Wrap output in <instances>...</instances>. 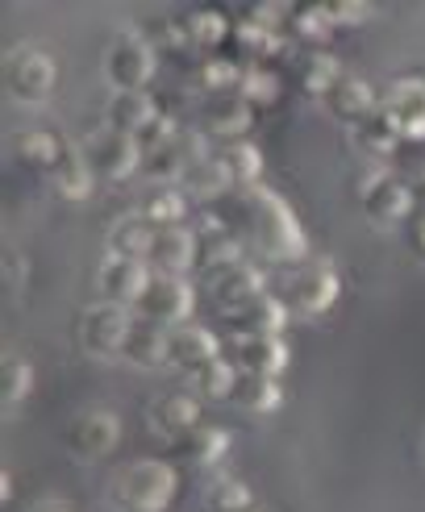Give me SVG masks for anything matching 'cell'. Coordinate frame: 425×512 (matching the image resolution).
<instances>
[{
    "label": "cell",
    "instance_id": "obj_21",
    "mask_svg": "<svg viewBox=\"0 0 425 512\" xmlns=\"http://www.w3.org/2000/svg\"><path fill=\"white\" fill-rule=\"evenodd\" d=\"M250 125H255V109L238 96H221L205 109V117H200V134L213 138L217 146H225V142L250 138Z\"/></svg>",
    "mask_w": 425,
    "mask_h": 512
},
{
    "label": "cell",
    "instance_id": "obj_47",
    "mask_svg": "<svg viewBox=\"0 0 425 512\" xmlns=\"http://www.w3.org/2000/svg\"><path fill=\"white\" fill-rule=\"evenodd\" d=\"M25 512H71L63 500H38V504H30Z\"/></svg>",
    "mask_w": 425,
    "mask_h": 512
},
{
    "label": "cell",
    "instance_id": "obj_27",
    "mask_svg": "<svg viewBox=\"0 0 425 512\" xmlns=\"http://www.w3.org/2000/svg\"><path fill=\"white\" fill-rule=\"evenodd\" d=\"M242 55L250 59V67H263V59H275L284 50V30H275V25H263L259 17H242L234 25V38H230Z\"/></svg>",
    "mask_w": 425,
    "mask_h": 512
},
{
    "label": "cell",
    "instance_id": "obj_35",
    "mask_svg": "<svg viewBox=\"0 0 425 512\" xmlns=\"http://www.w3.org/2000/svg\"><path fill=\"white\" fill-rule=\"evenodd\" d=\"M234 404L246 408V413H275L284 404V379H271V375H246L238 379V392Z\"/></svg>",
    "mask_w": 425,
    "mask_h": 512
},
{
    "label": "cell",
    "instance_id": "obj_29",
    "mask_svg": "<svg viewBox=\"0 0 425 512\" xmlns=\"http://www.w3.org/2000/svg\"><path fill=\"white\" fill-rule=\"evenodd\" d=\"M13 150H17V163L50 175V171L63 163V155H67L71 146H63L59 130H21L17 142H13Z\"/></svg>",
    "mask_w": 425,
    "mask_h": 512
},
{
    "label": "cell",
    "instance_id": "obj_44",
    "mask_svg": "<svg viewBox=\"0 0 425 512\" xmlns=\"http://www.w3.org/2000/svg\"><path fill=\"white\" fill-rule=\"evenodd\" d=\"M325 13L334 25H359L371 17V5L367 0H325Z\"/></svg>",
    "mask_w": 425,
    "mask_h": 512
},
{
    "label": "cell",
    "instance_id": "obj_19",
    "mask_svg": "<svg viewBox=\"0 0 425 512\" xmlns=\"http://www.w3.org/2000/svg\"><path fill=\"white\" fill-rule=\"evenodd\" d=\"M238 363V371L246 375H271V379H284L288 363H292V350L284 338H242V342H230L225 350Z\"/></svg>",
    "mask_w": 425,
    "mask_h": 512
},
{
    "label": "cell",
    "instance_id": "obj_13",
    "mask_svg": "<svg viewBox=\"0 0 425 512\" xmlns=\"http://www.w3.org/2000/svg\"><path fill=\"white\" fill-rule=\"evenodd\" d=\"M213 150L205 142V134H192V130H175L167 142H159L155 150H146V171L155 179H184L200 159H209Z\"/></svg>",
    "mask_w": 425,
    "mask_h": 512
},
{
    "label": "cell",
    "instance_id": "obj_24",
    "mask_svg": "<svg viewBox=\"0 0 425 512\" xmlns=\"http://www.w3.org/2000/svg\"><path fill=\"white\" fill-rule=\"evenodd\" d=\"M242 263H250L246 259V246H242V238L238 234H230V229H205L200 234V263H196V271H205L209 275V284L213 279H221L225 271H234V267H242Z\"/></svg>",
    "mask_w": 425,
    "mask_h": 512
},
{
    "label": "cell",
    "instance_id": "obj_14",
    "mask_svg": "<svg viewBox=\"0 0 425 512\" xmlns=\"http://www.w3.org/2000/svg\"><path fill=\"white\" fill-rule=\"evenodd\" d=\"M163 117L167 113L159 109V100L150 96V92H113L109 109H105V125H109V130H117L125 138H138V146H142V138L155 130Z\"/></svg>",
    "mask_w": 425,
    "mask_h": 512
},
{
    "label": "cell",
    "instance_id": "obj_8",
    "mask_svg": "<svg viewBox=\"0 0 425 512\" xmlns=\"http://www.w3.org/2000/svg\"><path fill=\"white\" fill-rule=\"evenodd\" d=\"M196 309V288L180 275H150V284L138 300V317L155 321V325H188Z\"/></svg>",
    "mask_w": 425,
    "mask_h": 512
},
{
    "label": "cell",
    "instance_id": "obj_4",
    "mask_svg": "<svg viewBox=\"0 0 425 512\" xmlns=\"http://www.w3.org/2000/svg\"><path fill=\"white\" fill-rule=\"evenodd\" d=\"M159 71V50L142 34H117L105 50V80L113 92H146Z\"/></svg>",
    "mask_w": 425,
    "mask_h": 512
},
{
    "label": "cell",
    "instance_id": "obj_33",
    "mask_svg": "<svg viewBox=\"0 0 425 512\" xmlns=\"http://www.w3.org/2000/svg\"><path fill=\"white\" fill-rule=\"evenodd\" d=\"M242 75H246V63L238 59H225V55H205L196 67H192V80L196 88H205V92H221V96H234L238 84H242Z\"/></svg>",
    "mask_w": 425,
    "mask_h": 512
},
{
    "label": "cell",
    "instance_id": "obj_34",
    "mask_svg": "<svg viewBox=\"0 0 425 512\" xmlns=\"http://www.w3.org/2000/svg\"><path fill=\"white\" fill-rule=\"evenodd\" d=\"M342 75H346V67H342L338 55H330V50H313V55L300 63V88H305L309 100H325Z\"/></svg>",
    "mask_w": 425,
    "mask_h": 512
},
{
    "label": "cell",
    "instance_id": "obj_18",
    "mask_svg": "<svg viewBox=\"0 0 425 512\" xmlns=\"http://www.w3.org/2000/svg\"><path fill=\"white\" fill-rule=\"evenodd\" d=\"M100 284V296H105V304H121V309H138V300L150 284V267L146 263H134V259H105V267H100L96 275Z\"/></svg>",
    "mask_w": 425,
    "mask_h": 512
},
{
    "label": "cell",
    "instance_id": "obj_48",
    "mask_svg": "<svg viewBox=\"0 0 425 512\" xmlns=\"http://www.w3.org/2000/svg\"><path fill=\"white\" fill-rule=\"evenodd\" d=\"M0 496H5V504H9V496H13V479H9V471H5V479H0Z\"/></svg>",
    "mask_w": 425,
    "mask_h": 512
},
{
    "label": "cell",
    "instance_id": "obj_23",
    "mask_svg": "<svg viewBox=\"0 0 425 512\" xmlns=\"http://www.w3.org/2000/svg\"><path fill=\"white\" fill-rule=\"evenodd\" d=\"M121 358H125V363H134V367H146V371L171 367V329L138 317L134 329H130V342H125V354H121Z\"/></svg>",
    "mask_w": 425,
    "mask_h": 512
},
{
    "label": "cell",
    "instance_id": "obj_36",
    "mask_svg": "<svg viewBox=\"0 0 425 512\" xmlns=\"http://www.w3.org/2000/svg\"><path fill=\"white\" fill-rule=\"evenodd\" d=\"M355 142H359V150H367V155H375V159H388V155H396L400 150V130H396V121L384 113V109H375L367 121H359L355 125Z\"/></svg>",
    "mask_w": 425,
    "mask_h": 512
},
{
    "label": "cell",
    "instance_id": "obj_26",
    "mask_svg": "<svg viewBox=\"0 0 425 512\" xmlns=\"http://www.w3.org/2000/svg\"><path fill=\"white\" fill-rule=\"evenodd\" d=\"M155 238H159V229L150 225L142 213H130V217H121V221L109 229V254H113V259L146 263L150 250H155Z\"/></svg>",
    "mask_w": 425,
    "mask_h": 512
},
{
    "label": "cell",
    "instance_id": "obj_20",
    "mask_svg": "<svg viewBox=\"0 0 425 512\" xmlns=\"http://www.w3.org/2000/svg\"><path fill=\"white\" fill-rule=\"evenodd\" d=\"M321 105L330 109V117H338L346 125H359V121H367L375 109H380V96H375L371 80H363V75H355V71H346Z\"/></svg>",
    "mask_w": 425,
    "mask_h": 512
},
{
    "label": "cell",
    "instance_id": "obj_9",
    "mask_svg": "<svg viewBox=\"0 0 425 512\" xmlns=\"http://www.w3.org/2000/svg\"><path fill=\"white\" fill-rule=\"evenodd\" d=\"M134 321L138 317L130 309H121V304H92L80 317V346L96 358H121Z\"/></svg>",
    "mask_w": 425,
    "mask_h": 512
},
{
    "label": "cell",
    "instance_id": "obj_31",
    "mask_svg": "<svg viewBox=\"0 0 425 512\" xmlns=\"http://www.w3.org/2000/svg\"><path fill=\"white\" fill-rule=\"evenodd\" d=\"M192 213V196L175 184H163L159 192H150L146 204H142V217L155 225V229H180Z\"/></svg>",
    "mask_w": 425,
    "mask_h": 512
},
{
    "label": "cell",
    "instance_id": "obj_2",
    "mask_svg": "<svg viewBox=\"0 0 425 512\" xmlns=\"http://www.w3.org/2000/svg\"><path fill=\"white\" fill-rule=\"evenodd\" d=\"M180 492V471L159 458H138L113 479V504L121 512H167Z\"/></svg>",
    "mask_w": 425,
    "mask_h": 512
},
{
    "label": "cell",
    "instance_id": "obj_6",
    "mask_svg": "<svg viewBox=\"0 0 425 512\" xmlns=\"http://www.w3.org/2000/svg\"><path fill=\"white\" fill-rule=\"evenodd\" d=\"M338 296H342V275H338L334 263H325V259L292 271L288 288H284V304H288L292 313H300V317L330 313L334 304H338Z\"/></svg>",
    "mask_w": 425,
    "mask_h": 512
},
{
    "label": "cell",
    "instance_id": "obj_37",
    "mask_svg": "<svg viewBox=\"0 0 425 512\" xmlns=\"http://www.w3.org/2000/svg\"><path fill=\"white\" fill-rule=\"evenodd\" d=\"M338 30V25L330 21V13H325V5H292L288 9V34L309 42L313 50H325V42H330V34Z\"/></svg>",
    "mask_w": 425,
    "mask_h": 512
},
{
    "label": "cell",
    "instance_id": "obj_40",
    "mask_svg": "<svg viewBox=\"0 0 425 512\" xmlns=\"http://www.w3.org/2000/svg\"><path fill=\"white\" fill-rule=\"evenodd\" d=\"M180 188L192 196V200H217V196H225L234 188V179L225 175V167L209 155V159H200L184 179H180Z\"/></svg>",
    "mask_w": 425,
    "mask_h": 512
},
{
    "label": "cell",
    "instance_id": "obj_17",
    "mask_svg": "<svg viewBox=\"0 0 425 512\" xmlns=\"http://www.w3.org/2000/svg\"><path fill=\"white\" fill-rule=\"evenodd\" d=\"M221 354H225V342L217 338V329L196 325V321L171 329V367H184L188 375H196L200 367H209Z\"/></svg>",
    "mask_w": 425,
    "mask_h": 512
},
{
    "label": "cell",
    "instance_id": "obj_25",
    "mask_svg": "<svg viewBox=\"0 0 425 512\" xmlns=\"http://www.w3.org/2000/svg\"><path fill=\"white\" fill-rule=\"evenodd\" d=\"M213 159L225 167V175L234 179V188H259V184H263V167H267V159H263V150L250 142V138L213 146Z\"/></svg>",
    "mask_w": 425,
    "mask_h": 512
},
{
    "label": "cell",
    "instance_id": "obj_22",
    "mask_svg": "<svg viewBox=\"0 0 425 512\" xmlns=\"http://www.w3.org/2000/svg\"><path fill=\"white\" fill-rule=\"evenodd\" d=\"M209 292H213V304H217L221 317H225V313L246 309L250 300L267 296V275H263V267H255V263H242V267H234V271H225L221 279H213Z\"/></svg>",
    "mask_w": 425,
    "mask_h": 512
},
{
    "label": "cell",
    "instance_id": "obj_30",
    "mask_svg": "<svg viewBox=\"0 0 425 512\" xmlns=\"http://www.w3.org/2000/svg\"><path fill=\"white\" fill-rule=\"evenodd\" d=\"M180 446H184V458H188L192 467H205V471H209V467H217V463H221L225 454H230L234 433L225 429V425H209V421H205L200 429H192Z\"/></svg>",
    "mask_w": 425,
    "mask_h": 512
},
{
    "label": "cell",
    "instance_id": "obj_7",
    "mask_svg": "<svg viewBox=\"0 0 425 512\" xmlns=\"http://www.w3.org/2000/svg\"><path fill=\"white\" fill-rule=\"evenodd\" d=\"M121 442V417L109 413V408H84L75 413L63 429V446L84 458V463H96V458H109Z\"/></svg>",
    "mask_w": 425,
    "mask_h": 512
},
{
    "label": "cell",
    "instance_id": "obj_32",
    "mask_svg": "<svg viewBox=\"0 0 425 512\" xmlns=\"http://www.w3.org/2000/svg\"><path fill=\"white\" fill-rule=\"evenodd\" d=\"M234 96L246 100L250 109H275L284 100V75L271 71V67H250L246 63V75H242V84H238Z\"/></svg>",
    "mask_w": 425,
    "mask_h": 512
},
{
    "label": "cell",
    "instance_id": "obj_43",
    "mask_svg": "<svg viewBox=\"0 0 425 512\" xmlns=\"http://www.w3.org/2000/svg\"><path fill=\"white\" fill-rule=\"evenodd\" d=\"M146 34H150V46H167V50H184L192 38H188V21L184 17H155L146 25Z\"/></svg>",
    "mask_w": 425,
    "mask_h": 512
},
{
    "label": "cell",
    "instance_id": "obj_45",
    "mask_svg": "<svg viewBox=\"0 0 425 512\" xmlns=\"http://www.w3.org/2000/svg\"><path fill=\"white\" fill-rule=\"evenodd\" d=\"M409 238H413V250L421 254V259H425V213H417V217H413V225H409Z\"/></svg>",
    "mask_w": 425,
    "mask_h": 512
},
{
    "label": "cell",
    "instance_id": "obj_3",
    "mask_svg": "<svg viewBox=\"0 0 425 512\" xmlns=\"http://www.w3.org/2000/svg\"><path fill=\"white\" fill-rule=\"evenodd\" d=\"M59 84V63L38 46L9 50L5 59V92L17 105H46L50 92Z\"/></svg>",
    "mask_w": 425,
    "mask_h": 512
},
{
    "label": "cell",
    "instance_id": "obj_42",
    "mask_svg": "<svg viewBox=\"0 0 425 512\" xmlns=\"http://www.w3.org/2000/svg\"><path fill=\"white\" fill-rule=\"evenodd\" d=\"M209 508L213 512H255V492L238 475H221L209 488Z\"/></svg>",
    "mask_w": 425,
    "mask_h": 512
},
{
    "label": "cell",
    "instance_id": "obj_39",
    "mask_svg": "<svg viewBox=\"0 0 425 512\" xmlns=\"http://www.w3.org/2000/svg\"><path fill=\"white\" fill-rule=\"evenodd\" d=\"M184 21H188V38L196 46H205L209 55H217V46L234 38V21L225 17L221 9H192Z\"/></svg>",
    "mask_w": 425,
    "mask_h": 512
},
{
    "label": "cell",
    "instance_id": "obj_16",
    "mask_svg": "<svg viewBox=\"0 0 425 512\" xmlns=\"http://www.w3.org/2000/svg\"><path fill=\"white\" fill-rule=\"evenodd\" d=\"M200 263V234L196 229H159L155 238V250H150V275H180L188 279V271H196Z\"/></svg>",
    "mask_w": 425,
    "mask_h": 512
},
{
    "label": "cell",
    "instance_id": "obj_5",
    "mask_svg": "<svg viewBox=\"0 0 425 512\" xmlns=\"http://www.w3.org/2000/svg\"><path fill=\"white\" fill-rule=\"evenodd\" d=\"M359 204H363L367 221H375V225H400V221H413V213H417L413 184L400 179L396 171H371L359 184Z\"/></svg>",
    "mask_w": 425,
    "mask_h": 512
},
{
    "label": "cell",
    "instance_id": "obj_49",
    "mask_svg": "<svg viewBox=\"0 0 425 512\" xmlns=\"http://www.w3.org/2000/svg\"><path fill=\"white\" fill-rule=\"evenodd\" d=\"M255 512H263V508H255Z\"/></svg>",
    "mask_w": 425,
    "mask_h": 512
},
{
    "label": "cell",
    "instance_id": "obj_38",
    "mask_svg": "<svg viewBox=\"0 0 425 512\" xmlns=\"http://www.w3.org/2000/svg\"><path fill=\"white\" fill-rule=\"evenodd\" d=\"M192 379H196V396H205V400H234L242 371H238V363L230 354H221V358H213L209 367H200Z\"/></svg>",
    "mask_w": 425,
    "mask_h": 512
},
{
    "label": "cell",
    "instance_id": "obj_12",
    "mask_svg": "<svg viewBox=\"0 0 425 512\" xmlns=\"http://www.w3.org/2000/svg\"><path fill=\"white\" fill-rule=\"evenodd\" d=\"M380 109L396 121L405 142H425V75H405L384 88Z\"/></svg>",
    "mask_w": 425,
    "mask_h": 512
},
{
    "label": "cell",
    "instance_id": "obj_11",
    "mask_svg": "<svg viewBox=\"0 0 425 512\" xmlns=\"http://www.w3.org/2000/svg\"><path fill=\"white\" fill-rule=\"evenodd\" d=\"M288 317H292V309L284 304V296L267 292L259 300H250L246 309L225 313L221 329H225V338H230V342H242V338H284Z\"/></svg>",
    "mask_w": 425,
    "mask_h": 512
},
{
    "label": "cell",
    "instance_id": "obj_15",
    "mask_svg": "<svg viewBox=\"0 0 425 512\" xmlns=\"http://www.w3.org/2000/svg\"><path fill=\"white\" fill-rule=\"evenodd\" d=\"M146 425L159 433L163 442H184L192 429L205 425V413H200V396L192 392H167L150 404V417Z\"/></svg>",
    "mask_w": 425,
    "mask_h": 512
},
{
    "label": "cell",
    "instance_id": "obj_10",
    "mask_svg": "<svg viewBox=\"0 0 425 512\" xmlns=\"http://www.w3.org/2000/svg\"><path fill=\"white\" fill-rule=\"evenodd\" d=\"M84 159H88L96 179H113L117 184V179H130L146 163V150L138 146V138H125L105 125V130L84 142Z\"/></svg>",
    "mask_w": 425,
    "mask_h": 512
},
{
    "label": "cell",
    "instance_id": "obj_28",
    "mask_svg": "<svg viewBox=\"0 0 425 512\" xmlns=\"http://www.w3.org/2000/svg\"><path fill=\"white\" fill-rule=\"evenodd\" d=\"M46 179H50V192H55L59 200H67V204L88 200L92 188H96V175H92V167H88V159H84V150H67L63 163L50 171Z\"/></svg>",
    "mask_w": 425,
    "mask_h": 512
},
{
    "label": "cell",
    "instance_id": "obj_46",
    "mask_svg": "<svg viewBox=\"0 0 425 512\" xmlns=\"http://www.w3.org/2000/svg\"><path fill=\"white\" fill-rule=\"evenodd\" d=\"M409 184H413V196H417V204H421V209H425V163L417 167V175L409 179Z\"/></svg>",
    "mask_w": 425,
    "mask_h": 512
},
{
    "label": "cell",
    "instance_id": "obj_1",
    "mask_svg": "<svg viewBox=\"0 0 425 512\" xmlns=\"http://www.w3.org/2000/svg\"><path fill=\"white\" fill-rule=\"evenodd\" d=\"M246 234L271 263H300L309 254V234L296 209L267 184L246 188Z\"/></svg>",
    "mask_w": 425,
    "mask_h": 512
},
{
    "label": "cell",
    "instance_id": "obj_41",
    "mask_svg": "<svg viewBox=\"0 0 425 512\" xmlns=\"http://www.w3.org/2000/svg\"><path fill=\"white\" fill-rule=\"evenodd\" d=\"M34 396V367L25 358H5L0 363V404L5 408H21L25 400Z\"/></svg>",
    "mask_w": 425,
    "mask_h": 512
}]
</instances>
